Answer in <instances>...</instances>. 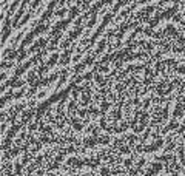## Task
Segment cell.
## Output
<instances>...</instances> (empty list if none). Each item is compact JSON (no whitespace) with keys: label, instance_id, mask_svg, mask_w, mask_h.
Returning <instances> with one entry per match:
<instances>
[{"label":"cell","instance_id":"cell-1","mask_svg":"<svg viewBox=\"0 0 185 176\" xmlns=\"http://www.w3.org/2000/svg\"><path fill=\"white\" fill-rule=\"evenodd\" d=\"M45 54H46V50H40V51L37 53V54H34L33 57H31V59L28 60V62H25L23 65H20V66H17V68H15L14 76H15V77H20V76H22L23 73H25V71L28 70V68H31L33 65H36V64L39 62V60H42Z\"/></svg>","mask_w":185,"mask_h":176},{"label":"cell","instance_id":"cell-2","mask_svg":"<svg viewBox=\"0 0 185 176\" xmlns=\"http://www.w3.org/2000/svg\"><path fill=\"white\" fill-rule=\"evenodd\" d=\"M113 17H114V14H113V12H106L105 16H103V19H102V23H100L99 29H97V31H96L94 34H92V36L90 37V39H88L87 42H82V45H85V43H88V42H90V45L92 47V43H94L97 37H99L100 34H102V33L105 31V28H106V26H108V23H110V22L113 20Z\"/></svg>","mask_w":185,"mask_h":176},{"label":"cell","instance_id":"cell-3","mask_svg":"<svg viewBox=\"0 0 185 176\" xmlns=\"http://www.w3.org/2000/svg\"><path fill=\"white\" fill-rule=\"evenodd\" d=\"M162 145H164V141H162L160 137H157V141L154 142V144H151V145H137L136 150L137 151H143V153H151V151L159 150Z\"/></svg>","mask_w":185,"mask_h":176},{"label":"cell","instance_id":"cell-4","mask_svg":"<svg viewBox=\"0 0 185 176\" xmlns=\"http://www.w3.org/2000/svg\"><path fill=\"white\" fill-rule=\"evenodd\" d=\"M9 33H11V17H8L3 20V26H2V45H5L6 39L9 37Z\"/></svg>","mask_w":185,"mask_h":176},{"label":"cell","instance_id":"cell-5","mask_svg":"<svg viewBox=\"0 0 185 176\" xmlns=\"http://www.w3.org/2000/svg\"><path fill=\"white\" fill-rule=\"evenodd\" d=\"M179 101V99H177ZM184 110H185V99H181L177 105L174 107V111H173V119H179L184 116Z\"/></svg>","mask_w":185,"mask_h":176},{"label":"cell","instance_id":"cell-6","mask_svg":"<svg viewBox=\"0 0 185 176\" xmlns=\"http://www.w3.org/2000/svg\"><path fill=\"white\" fill-rule=\"evenodd\" d=\"M48 42H50V39H45V37H40L37 42H34L33 45H31V48L28 50V53H36L37 50H40V48H43L45 50V47L48 45Z\"/></svg>","mask_w":185,"mask_h":176},{"label":"cell","instance_id":"cell-7","mask_svg":"<svg viewBox=\"0 0 185 176\" xmlns=\"http://www.w3.org/2000/svg\"><path fill=\"white\" fill-rule=\"evenodd\" d=\"M148 118H150V114L146 113V111H142V114H141V119H139V125H137L136 128H133V130H134V133H141L142 130L146 127V122H148Z\"/></svg>","mask_w":185,"mask_h":176},{"label":"cell","instance_id":"cell-8","mask_svg":"<svg viewBox=\"0 0 185 176\" xmlns=\"http://www.w3.org/2000/svg\"><path fill=\"white\" fill-rule=\"evenodd\" d=\"M91 102V90H90V85L87 83V85L83 87V91H82V97H80V104L83 107H87L88 104Z\"/></svg>","mask_w":185,"mask_h":176},{"label":"cell","instance_id":"cell-9","mask_svg":"<svg viewBox=\"0 0 185 176\" xmlns=\"http://www.w3.org/2000/svg\"><path fill=\"white\" fill-rule=\"evenodd\" d=\"M162 168H164V167H162L160 162H154V164H151V167L148 168V170L145 172L143 176H154V175H157V173L162 170Z\"/></svg>","mask_w":185,"mask_h":176},{"label":"cell","instance_id":"cell-10","mask_svg":"<svg viewBox=\"0 0 185 176\" xmlns=\"http://www.w3.org/2000/svg\"><path fill=\"white\" fill-rule=\"evenodd\" d=\"M66 165H71V167H76V168H82L85 165V161L80 159V158H68L66 159Z\"/></svg>","mask_w":185,"mask_h":176},{"label":"cell","instance_id":"cell-11","mask_svg":"<svg viewBox=\"0 0 185 176\" xmlns=\"http://www.w3.org/2000/svg\"><path fill=\"white\" fill-rule=\"evenodd\" d=\"M65 120L68 122V124H71V125L74 127V130H77V131H82V130H83L82 122H80V120H77L76 118H73V116H66Z\"/></svg>","mask_w":185,"mask_h":176},{"label":"cell","instance_id":"cell-12","mask_svg":"<svg viewBox=\"0 0 185 176\" xmlns=\"http://www.w3.org/2000/svg\"><path fill=\"white\" fill-rule=\"evenodd\" d=\"M71 54H73V51H71V50H66V51H63V54L60 56L59 64H60L62 66L68 65V64H69V60H71Z\"/></svg>","mask_w":185,"mask_h":176},{"label":"cell","instance_id":"cell-13","mask_svg":"<svg viewBox=\"0 0 185 176\" xmlns=\"http://www.w3.org/2000/svg\"><path fill=\"white\" fill-rule=\"evenodd\" d=\"M99 144V141H97V136H94V137H91V136H88V137H83V145L87 148H92V147H96V145Z\"/></svg>","mask_w":185,"mask_h":176},{"label":"cell","instance_id":"cell-14","mask_svg":"<svg viewBox=\"0 0 185 176\" xmlns=\"http://www.w3.org/2000/svg\"><path fill=\"white\" fill-rule=\"evenodd\" d=\"M34 113H36V110H34V108H29V110H26L25 113L22 114V120H20V124H22V125L28 124V120H29L31 118L34 116Z\"/></svg>","mask_w":185,"mask_h":176},{"label":"cell","instance_id":"cell-15","mask_svg":"<svg viewBox=\"0 0 185 176\" xmlns=\"http://www.w3.org/2000/svg\"><path fill=\"white\" fill-rule=\"evenodd\" d=\"M143 34L153 37V39H162V36H164V33H156V31H153V28H150V26L143 28Z\"/></svg>","mask_w":185,"mask_h":176},{"label":"cell","instance_id":"cell-16","mask_svg":"<svg viewBox=\"0 0 185 176\" xmlns=\"http://www.w3.org/2000/svg\"><path fill=\"white\" fill-rule=\"evenodd\" d=\"M82 31H83V26H76V28L73 29V31L68 34V39L73 42L74 39H77V37H79V36L82 34Z\"/></svg>","mask_w":185,"mask_h":176},{"label":"cell","instance_id":"cell-17","mask_svg":"<svg viewBox=\"0 0 185 176\" xmlns=\"http://www.w3.org/2000/svg\"><path fill=\"white\" fill-rule=\"evenodd\" d=\"M106 43H108V39H106V37H103V39L99 42V45H97V48H96V53H94V56H99V54H102V53H103V50H105V47H106Z\"/></svg>","mask_w":185,"mask_h":176},{"label":"cell","instance_id":"cell-18","mask_svg":"<svg viewBox=\"0 0 185 176\" xmlns=\"http://www.w3.org/2000/svg\"><path fill=\"white\" fill-rule=\"evenodd\" d=\"M162 33H164V34H170V36H174V37H179V31H177L173 25H167Z\"/></svg>","mask_w":185,"mask_h":176},{"label":"cell","instance_id":"cell-19","mask_svg":"<svg viewBox=\"0 0 185 176\" xmlns=\"http://www.w3.org/2000/svg\"><path fill=\"white\" fill-rule=\"evenodd\" d=\"M59 60H60V57H59L57 53H56V54H52V56L50 57V60L46 62V68H48V70H50V68H52L54 65H56V64L59 62Z\"/></svg>","mask_w":185,"mask_h":176},{"label":"cell","instance_id":"cell-20","mask_svg":"<svg viewBox=\"0 0 185 176\" xmlns=\"http://www.w3.org/2000/svg\"><path fill=\"white\" fill-rule=\"evenodd\" d=\"M22 2H23V0H14V2L11 3V6H9V9H8V14H6V16H8V17H11V14H14V11L17 9L19 3H22Z\"/></svg>","mask_w":185,"mask_h":176},{"label":"cell","instance_id":"cell-21","mask_svg":"<svg viewBox=\"0 0 185 176\" xmlns=\"http://www.w3.org/2000/svg\"><path fill=\"white\" fill-rule=\"evenodd\" d=\"M177 127H179V125H177V120H176V119H173V120L170 122V124H168L167 127H164V130H162V131H164V133H168V131H171V130H176Z\"/></svg>","mask_w":185,"mask_h":176},{"label":"cell","instance_id":"cell-22","mask_svg":"<svg viewBox=\"0 0 185 176\" xmlns=\"http://www.w3.org/2000/svg\"><path fill=\"white\" fill-rule=\"evenodd\" d=\"M110 107H111V102H106L105 99H103L102 105H100V114H102V118H105V113L110 110Z\"/></svg>","mask_w":185,"mask_h":176},{"label":"cell","instance_id":"cell-23","mask_svg":"<svg viewBox=\"0 0 185 176\" xmlns=\"http://www.w3.org/2000/svg\"><path fill=\"white\" fill-rule=\"evenodd\" d=\"M68 70H63V71H62L60 73V79H59V83H57V87H62V85H63V83L66 82V77H68Z\"/></svg>","mask_w":185,"mask_h":176},{"label":"cell","instance_id":"cell-24","mask_svg":"<svg viewBox=\"0 0 185 176\" xmlns=\"http://www.w3.org/2000/svg\"><path fill=\"white\" fill-rule=\"evenodd\" d=\"M60 37H62V34H57L56 37H54V39L51 40V43H50V48L48 50H54L59 45V40H60Z\"/></svg>","mask_w":185,"mask_h":176},{"label":"cell","instance_id":"cell-25","mask_svg":"<svg viewBox=\"0 0 185 176\" xmlns=\"http://www.w3.org/2000/svg\"><path fill=\"white\" fill-rule=\"evenodd\" d=\"M39 128H40V131H42V133H46V134H52V133H54V131H52V128H51L50 125H43L42 122H40V127H39Z\"/></svg>","mask_w":185,"mask_h":176},{"label":"cell","instance_id":"cell-26","mask_svg":"<svg viewBox=\"0 0 185 176\" xmlns=\"http://www.w3.org/2000/svg\"><path fill=\"white\" fill-rule=\"evenodd\" d=\"M94 80H96V83H99V85L102 87V88L105 87V83H106L105 79L102 77V74H94Z\"/></svg>","mask_w":185,"mask_h":176},{"label":"cell","instance_id":"cell-27","mask_svg":"<svg viewBox=\"0 0 185 176\" xmlns=\"http://www.w3.org/2000/svg\"><path fill=\"white\" fill-rule=\"evenodd\" d=\"M79 11H80V8H79V6H73V8L69 9V16H68V17L73 20V19L77 16V14H79Z\"/></svg>","mask_w":185,"mask_h":176},{"label":"cell","instance_id":"cell-28","mask_svg":"<svg viewBox=\"0 0 185 176\" xmlns=\"http://www.w3.org/2000/svg\"><path fill=\"white\" fill-rule=\"evenodd\" d=\"M31 16H33V11H28V12H26V16H23V19L19 22V26H23V25H25L26 22L31 19Z\"/></svg>","mask_w":185,"mask_h":176},{"label":"cell","instance_id":"cell-29","mask_svg":"<svg viewBox=\"0 0 185 176\" xmlns=\"http://www.w3.org/2000/svg\"><path fill=\"white\" fill-rule=\"evenodd\" d=\"M97 141H99V144H103V145H108L111 142L110 136H97Z\"/></svg>","mask_w":185,"mask_h":176},{"label":"cell","instance_id":"cell-30","mask_svg":"<svg viewBox=\"0 0 185 176\" xmlns=\"http://www.w3.org/2000/svg\"><path fill=\"white\" fill-rule=\"evenodd\" d=\"M96 22H97V14H92V16H91V19L88 20V23H87L88 29H91L92 26H94V25H96Z\"/></svg>","mask_w":185,"mask_h":176},{"label":"cell","instance_id":"cell-31","mask_svg":"<svg viewBox=\"0 0 185 176\" xmlns=\"http://www.w3.org/2000/svg\"><path fill=\"white\" fill-rule=\"evenodd\" d=\"M22 167H23V165H22V162L19 164V161L14 164V175H15V176H20V175H22Z\"/></svg>","mask_w":185,"mask_h":176},{"label":"cell","instance_id":"cell-32","mask_svg":"<svg viewBox=\"0 0 185 176\" xmlns=\"http://www.w3.org/2000/svg\"><path fill=\"white\" fill-rule=\"evenodd\" d=\"M143 65H130L128 68H127V73H130V71H141V70H143Z\"/></svg>","mask_w":185,"mask_h":176},{"label":"cell","instance_id":"cell-33","mask_svg":"<svg viewBox=\"0 0 185 176\" xmlns=\"http://www.w3.org/2000/svg\"><path fill=\"white\" fill-rule=\"evenodd\" d=\"M156 159H157V161H162V162H167V164H168L170 161H173L174 158H173V156H170V155H164V156H156Z\"/></svg>","mask_w":185,"mask_h":176},{"label":"cell","instance_id":"cell-34","mask_svg":"<svg viewBox=\"0 0 185 176\" xmlns=\"http://www.w3.org/2000/svg\"><path fill=\"white\" fill-rule=\"evenodd\" d=\"M23 34H25V31H20V33H19L17 36H15V37H14V40H12V47H15V45H17V43H19V40H20V39H22V37H23Z\"/></svg>","mask_w":185,"mask_h":176},{"label":"cell","instance_id":"cell-35","mask_svg":"<svg viewBox=\"0 0 185 176\" xmlns=\"http://www.w3.org/2000/svg\"><path fill=\"white\" fill-rule=\"evenodd\" d=\"M85 66H87V65H85V62L77 64V65L74 66V73H80V71H83V70H85Z\"/></svg>","mask_w":185,"mask_h":176},{"label":"cell","instance_id":"cell-36","mask_svg":"<svg viewBox=\"0 0 185 176\" xmlns=\"http://www.w3.org/2000/svg\"><path fill=\"white\" fill-rule=\"evenodd\" d=\"M94 60H96V56H88L87 59L83 60V62H85V65L88 66V65H92V64H94Z\"/></svg>","mask_w":185,"mask_h":176},{"label":"cell","instance_id":"cell-37","mask_svg":"<svg viewBox=\"0 0 185 176\" xmlns=\"http://www.w3.org/2000/svg\"><path fill=\"white\" fill-rule=\"evenodd\" d=\"M110 173H111V170L108 167H102V168H100V176H110Z\"/></svg>","mask_w":185,"mask_h":176},{"label":"cell","instance_id":"cell-38","mask_svg":"<svg viewBox=\"0 0 185 176\" xmlns=\"http://www.w3.org/2000/svg\"><path fill=\"white\" fill-rule=\"evenodd\" d=\"M96 70H99L100 73H108V65H96Z\"/></svg>","mask_w":185,"mask_h":176},{"label":"cell","instance_id":"cell-39","mask_svg":"<svg viewBox=\"0 0 185 176\" xmlns=\"http://www.w3.org/2000/svg\"><path fill=\"white\" fill-rule=\"evenodd\" d=\"M176 147V142L174 141H168V145H165V153L170 151V150H173Z\"/></svg>","mask_w":185,"mask_h":176},{"label":"cell","instance_id":"cell-40","mask_svg":"<svg viewBox=\"0 0 185 176\" xmlns=\"http://www.w3.org/2000/svg\"><path fill=\"white\" fill-rule=\"evenodd\" d=\"M66 12H68V8H62V9L56 11V16H57V17H63Z\"/></svg>","mask_w":185,"mask_h":176},{"label":"cell","instance_id":"cell-41","mask_svg":"<svg viewBox=\"0 0 185 176\" xmlns=\"http://www.w3.org/2000/svg\"><path fill=\"white\" fill-rule=\"evenodd\" d=\"M123 165H125V167H128V168H130L131 165H133V158H131V156H130V158H127V159H123Z\"/></svg>","mask_w":185,"mask_h":176},{"label":"cell","instance_id":"cell-42","mask_svg":"<svg viewBox=\"0 0 185 176\" xmlns=\"http://www.w3.org/2000/svg\"><path fill=\"white\" fill-rule=\"evenodd\" d=\"M26 56H28V51H25V50L20 51V54H19V57H17V62H22V60L25 59Z\"/></svg>","mask_w":185,"mask_h":176},{"label":"cell","instance_id":"cell-43","mask_svg":"<svg viewBox=\"0 0 185 176\" xmlns=\"http://www.w3.org/2000/svg\"><path fill=\"white\" fill-rule=\"evenodd\" d=\"M29 159H31V156H29V153L26 151L25 156H23V159H22V165H26V164L29 162Z\"/></svg>","mask_w":185,"mask_h":176},{"label":"cell","instance_id":"cell-44","mask_svg":"<svg viewBox=\"0 0 185 176\" xmlns=\"http://www.w3.org/2000/svg\"><path fill=\"white\" fill-rule=\"evenodd\" d=\"M59 167H60V164H59V162H56V161H52V162L48 165V168H50V170H57Z\"/></svg>","mask_w":185,"mask_h":176},{"label":"cell","instance_id":"cell-45","mask_svg":"<svg viewBox=\"0 0 185 176\" xmlns=\"http://www.w3.org/2000/svg\"><path fill=\"white\" fill-rule=\"evenodd\" d=\"M42 2H43V0H34V2H33V5H31V8H29V11H34V9H36L37 6L42 3Z\"/></svg>","mask_w":185,"mask_h":176},{"label":"cell","instance_id":"cell-46","mask_svg":"<svg viewBox=\"0 0 185 176\" xmlns=\"http://www.w3.org/2000/svg\"><path fill=\"white\" fill-rule=\"evenodd\" d=\"M145 162H146V161H145L143 158H142V159H139V161H137V165H136V168H137V170H141V168L145 165Z\"/></svg>","mask_w":185,"mask_h":176},{"label":"cell","instance_id":"cell-47","mask_svg":"<svg viewBox=\"0 0 185 176\" xmlns=\"http://www.w3.org/2000/svg\"><path fill=\"white\" fill-rule=\"evenodd\" d=\"M130 150H131V148H130V145H123V147H120L119 151L123 153V155H127V153H130Z\"/></svg>","mask_w":185,"mask_h":176},{"label":"cell","instance_id":"cell-48","mask_svg":"<svg viewBox=\"0 0 185 176\" xmlns=\"http://www.w3.org/2000/svg\"><path fill=\"white\" fill-rule=\"evenodd\" d=\"M173 53H185V47H173Z\"/></svg>","mask_w":185,"mask_h":176},{"label":"cell","instance_id":"cell-49","mask_svg":"<svg viewBox=\"0 0 185 176\" xmlns=\"http://www.w3.org/2000/svg\"><path fill=\"white\" fill-rule=\"evenodd\" d=\"M12 65H14L12 62H2V68H3V70H5V68L8 70V68H11Z\"/></svg>","mask_w":185,"mask_h":176},{"label":"cell","instance_id":"cell-50","mask_svg":"<svg viewBox=\"0 0 185 176\" xmlns=\"http://www.w3.org/2000/svg\"><path fill=\"white\" fill-rule=\"evenodd\" d=\"M179 74H185V65H181V66H177V70H176Z\"/></svg>","mask_w":185,"mask_h":176},{"label":"cell","instance_id":"cell-51","mask_svg":"<svg viewBox=\"0 0 185 176\" xmlns=\"http://www.w3.org/2000/svg\"><path fill=\"white\" fill-rule=\"evenodd\" d=\"M36 128H37V122H34V124H29V125H28V130H29V131H34Z\"/></svg>","mask_w":185,"mask_h":176},{"label":"cell","instance_id":"cell-52","mask_svg":"<svg viewBox=\"0 0 185 176\" xmlns=\"http://www.w3.org/2000/svg\"><path fill=\"white\" fill-rule=\"evenodd\" d=\"M36 91H37V87H31V88H29V91H28V94L31 96V94H34Z\"/></svg>","mask_w":185,"mask_h":176},{"label":"cell","instance_id":"cell-53","mask_svg":"<svg viewBox=\"0 0 185 176\" xmlns=\"http://www.w3.org/2000/svg\"><path fill=\"white\" fill-rule=\"evenodd\" d=\"M80 57H82V53H77V54L74 56V62H79Z\"/></svg>","mask_w":185,"mask_h":176},{"label":"cell","instance_id":"cell-54","mask_svg":"<svg viewBox=\"0 0 185 176\" xmlns=\"http://www.w3.org/2000/svg\"><path fill=\"white\" fill-rule=\"evenodd\" d=\"M150 101H151V99H146V101L143 102V110H146L150 107Z\"/></svg>","mask_w":185,"mask_h":176},{"label":"cell","instance_id":"cell-55","mask_svg":"<svg viewBox=\"0 0 185 176\" xmlns=\"http://www.w3.org/2000/svg\"><path fill=\"white\" fill-rule=\"evenodd\" d=\"M45 96H46V91H42V93H39V94H37L39 99H42V97H45Z\"/></svg>","mask_w":185,"mask_h":176},{"label":"cell","instance_id":"cell-56","mask_svg":"<svg viewBox=\"0 0 185 176\" xmlns=\"http://www.w3.org/2000/svg\"><path fill=\"white\" fill-rule=\"evenodd\" d=\"M148 2H150V0H139L137 5H145V3H148Z\"/></svg>","mask_w":185,"mask_h":176},{"label":"cell","instance_id":"cell-57","mask_svg":"<svg viewBox=\"0 0 185 176\" xmlns=\"http://www.w3.org/2000/svg\"><path fill=\"white\" fill-rule=\"evenodd\" d=\"M43 175H45L43 170H39V172H37V176H43Z\"/></svg>","mask_w":185,"mask_h":176},{"label":"cell","instance_id":"cell-58","mask_svg":"<svg viewBox=\"0 0 185 176\" xmlns=\"http://www.w3.org/2000/svg\"><path fill=\"white\" fill-rule=\"evenodd\" d=\"M113 3V0H105V5H111Z\"/></svg>","mask_w":185,"mask_h":176},{"label":"cell","instance_id":"cell-59","mask_svg":"<svg viewBox=\"0 0 185 176\" xmlns=\"http://www.w3.org/2000/svg\"><path fill=\"white\" fill-rule=\"evenodd\" d=\"M65 2H66V0H59V5H63Z\"/></svg>","mask_w":185,"mask_h":176},{"label":"cell","instance_id":"cell-60","mask_svg":"<svg viewBox=\"0 0 185 176\" xmlns=\"http://www.w3.org/2000/svg\"><path fill=\"white\" fill-rule=\"evenodd\" d=\"M170 2H177V0H170Z\"/></svg>","mask_w":185,"mask_h":176}]
</instances>
